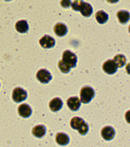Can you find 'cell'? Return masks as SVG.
Here are the masks:
<instances>
[{
  "label": "cell",
  "instance_id": "obj_1",
  "mask_svg": "<svg viewBox=\"0 0 130 147\" xmlns=\"http://www.w3.org/2000/svg\"><path fill=\"white\" fill-rule=\"evenodd\" d=\"M70 127H72V129L78 130V132L81 136H85L89 129L88 125L79 117L72 118V121H70Z\"/></svg>",
  "mask_w": 130,
  "mask_h": 147
},
{
  "label": "cell",
  "instance_id": "obj_2",
  "mask_svg": "<svg viewBox=\"0 0 130 147\" xmlns=\"http://www.w3.org/2000/svg\"><path fill=\"white\" fill-rule=\"evenodd\" d=\"M95 95V91L90 86H84L80 90V101L83 104L89 103Z\"/></svg>",
  "mask_w": 130,
  "mask_h": 147
},
{
  "label": "cell",
  "instance_id": "obj_3",
  "mask_svg": "<svg viewBox=\"0 0 130 147\" xmlns=\"http://www.w3.org/2000/svg\"><path fill=\"white\" fill-rule=\"evenodd\" d=\"M63 61L67 65L70 66V68H75L77 63V57L74 53H72V51H65L63 53Z\"/></svg>",
  "mask_w": 130,
  "mask_h": 147
},
{
  "label": "cell",
  "instance_id": "obj_4",
  "mask_svg": "<svg viewBox=\"0 0 130 147\" xmlns=\"http://www.w3.org/2000/svg\"><path fill=\"white\" fill-rule=\"evenodd\" d=\"M27 91L25 89L21 88V87H17L13 90V94H12V98L17 103H21V102L25 101L27 99Z\"/></svg>",
  "mask_w": 130,
  "mask_h": 147
},
{
  "label": "cell",
  "instance_id": "obj_5",
  "mask_svg": "<svg viewBox=\"0 0 130 147\" xmlns=\"http://www.w3.org/2000/svg\"><path fill=\"white\" fill-rule=\"evenodd\" d=\"M36 78L41 84H48V82L52 80L51 74L47 70H44V69L39 70L38 72L36 73Z\"/></svg>",
  "mask_w": 130,
  "mask_h": 147
},
{
  "label": "cell",
  "instance_id": "obj_6",
  "mask_svg": "<svg viewBox=\"0 0 130 147\" xmlns=\"http://www.w3.org/2000/svg\"><path fill=\"white\" fill-rule=\"evenodd\" d=\"M103 70H104V72L106 74H108V75H113L115 73H117V66L113 60H108L104 63Z\"/></svg>",
  "mask_w": 130,
  "mask_h": 147
},
{
  "label": "cell",
  "instance_id": "obj_7",
  "mask_svg": "<svg viewBox=\"0 0 130 147\" xmlns=\"http://www.w3.org/2000/svg\"><path fill=\"white\" fill-rule=\"evenodd\" d=\"M39 44L41 47H43L44 49L52 48L55 46V39L53 37H51L50 35H44L43 37H41L39 40Z\"/></svg>",
  "mask_w": 130,
  "mask_h": 147
},
{
  "label": "cell",
  "instance_id": "obj_8",
  "mask_svg": "<svg viewBox=\"0 0 130 147\" xmlns=\"http://www.w3.org/2000/svg\"><path fill=\"white\" fill-rule=\"evenodd\" d=\"M101 136L105 140H112L115 136V131L112 127H105L101 131Z\"/></svg>",
  "mask_w": 130,
  "mask_h": 147
},
{
  "label": "cell",
  "instance_id": "obj_9",
  "mask_svg": "<svg viewBox=\"0 0 130 147\" xmlns=\"http://www.w3.org/2000/svg\"><path fill=\"white\" fill-rule=\"evenodd\" d=\"M67 104L68 107L72 111H77L79 109L80 105H81V101L77 97H70V98L68 99Z\"/></svg>",
  "mask_w": 130,
  "mask_h": 147
},
{
  "label": "cell",
  "instance_id": "obj_10",
  "mask_svg": "<svg viewBox=\"0 0 130 147\" xmlns=\"http://www.w3.org/2000/svg\"><path fill=\"white\" fill-rule=\"evenodd\" d=\"M18 112L19 115L23 118H28L31 115V108L27 105V104H21L18 108Z\"/></svg>",
  "mask_w": 130,
  "mask_h": 147
},
{
  "label": "cell",
  "instance_id": "obj_11",
  "mask_svg": "<svg viewBox=\"0 0 130 147\" xmlns=\"http://www.w3.org/2000/svg\"><path fill=\"white\" fill-rule=\"evenodd\" d=\"M63 107V101L60 98H54L52 99L49 103V108L52 112H58Z\"/></svg>",
  "mask_w": 130,
  "mask_h": 147
},
{
  "label": "cell",
  "instance_id": "obj_12",
  "mask_svg": "<svg viewBox=\"0 0 130 147\" xmlns=\"http://www.w3.org/2000/svg\"><path fill=\"white\" fill-rule=\"evenodd\" d=\"M54 32H55V34L58 35V36H65L68 32V28H67V26H65L64 24L59 23L54 27Z\"/></svg>",
  "mask_w": 130,
  "mask_h": 147
},
{
  "label": "cell",
  "instance_id": "obj_13",
  "mask_svg": "<svg viewBox=\"0 0 130 147\" xmlns=\"http://www.w3.org/2000/svg\"><path fill=\"white\" fill-rule=\"evenodd\" d=\"M15 28L18 32H21V34H25L28 30V24L27 21L25 20H21L19 22L16 23L15 25Z\"/></svg>",
  "mask_w": 130,
  "mask_h": 147
},
{
  "label": "cell",
  "instance_id": "obj_14",
  "mask_svg": "<svg viewBox=\"0 0 130 147\" xmlns=\"http://www.w3.org/2000/svg\"><path fill=\"white\" fill-rule=\"evenodd\" d=\"M46 134V127H44V125H36V127H34V129H32V134L37 137V138H41V137H43L45 136Z\"/></svg>",
  "mask_w": 130,
  "mask_h": 147
},
{
  "label": "cell",
  "instance_id": "obj_15",
  "mask_svg": "<svg viewBox=\"0 0 130 147\" xmlns=\"http://www.w3.org/2000/svg\"><path fill=\"white\" fill-rule=\"evenodd\" d=\"M56 142L59 144V145H62V146H65V145H68V142H70V138L68 136H67L66 134H58L56 136Z\"/></svg>",
  "mask_w": 130,
  "mask_h": 147
},
{
  "label": "cell",
  "instance_id": "obj_16",
  "mask_svg": "<svg viewBox=\"0 0 130 147\" xmlns=\"http://www.w3.org/2000/svg\"><path fill=\"white\" fill-rule=\"evenodd\" d=\"M79 12L81 13V15L83 16V17H90L92 12H93V8H92V6L90 4L84 2L83 5H82L81 8H80Z\"/></svg>",
  "mask_w": 130,
  "mask_h": 147
},
{
  "label": "cell",
  "instance_id": "obj_17",
  "mask_svg": "<svg viewBox=\"0 0 130 147\" xmlns=\"http://www.w3.org/2000/svg\"><path fill=\"white\" fill-rule=\"evenodd\" d=\"M117 19H119V21L120 24H126L129 21V19H130L129 12L123 11V10L117 12Z\"/></svg>",
  "mask_w": 130,
  "mask_h": 147
},
{
  "label": "cell",
  "instance_id": "obj_18",
  "mask_svg": "<svg viewBox=\"0 0 130 147\" xmlns=\"http://www.w3.org/2000/svg\"><path fill=\"white\" fill-rule=\"evenodd\" d=\"M95 18H96V21L99 24H105L108 22L109 15L104 11H98L95 15Z\"/></svg>",
  "mask_w": 130,
  "mask_h": 147
},
{
  "label": "cell",
  "instance_id": "obj_19",
  "mask_svg": "<svg viewBox=\"0 0 130 147\" xmlns=\"http://www.w3.org/2000/svg\"><path fill=\"white\" fill-rule=\"evenodd\" d=\"M113 61H115V63L117 64V68L123 67L125 64H126V58H125V56H123V55H117V56H115V58H113Z\"/></svg>",
  "mask_w": 130,
  "mask_h": 147
},
{
  "label": "cell",
  "instance_id": "obj_20",
  "mask_svg": "<svg viewBox=\"0 0 130 147\" xmlns=\"http://www.w3.org/2000/svg\"><path fill=\"white\" fill-rule=\"evenodd\" d=\"M58 67H59V69H60V71L62 73H64V74H68V73H70V66L68 65H67L64 61L62 60V61H60L59 62V64H58Z\"/></svg>",
  "mask_w": 130,
  "mask_h": 147
},
{
  "label": "cell",
  "instance_id": "obj_21",
  "mask_svg": "<svg viewBox=\"0 0 130 147\" xmlns=\"http://www.w3.org/2000/svg\"><path fill=\"white\" fill-rule=\"evenodd\" d=\"M83 3H84L83 0H75L74 2H72V5H70V6L72 7V10L79 11L80 8H81V6L83 5Z\"/></svg>",
  "mask_w": 130,
  "mask_h": 147
},
{
  "label": "cell",
  "instance_id": "obj_22",
  "mask_svg": "<svg viewBox=\"0 0 130 147\" xmlns=\"http://www.w3.org/2000/svg\"><path fill=\"white\" fill-rule=\"evenodd\" d=\"M70 5H72V1L70 0H62L61 1V6L63 8H68V7H70Z\"/></svg>",
  "mask_w": 130,
  "mask_h": 147
},
{
  "label": "cell",
  "instance_id": "obj_23",
  "mask_svg": "<svg viewBox=\"0 0 130 147\" xmlns=\"http://www.w3.org/2000/svg\"><path fill=\"white\" fill-rule=\"evenodd\" d=\"M107 1L109 2V3H117V2H119V0H107Z\"/></svg>",
  "mask_w": 130,
  "mask_h": 147
},
{
  "label": "cell",
  "instance_id": "obj_24",
  "mask_svg": "<svg viewBox=\"0 0 130 147\" xmlns=\"http://www.w3.org/2000/svg\"><path fill=\"white\" fill-rule=\"evenodd\" d=\"M5 1H10V0H5Z\"/></svg>",
  "mask_w": 130,
  "mask_h": 147
}]
</instances>
